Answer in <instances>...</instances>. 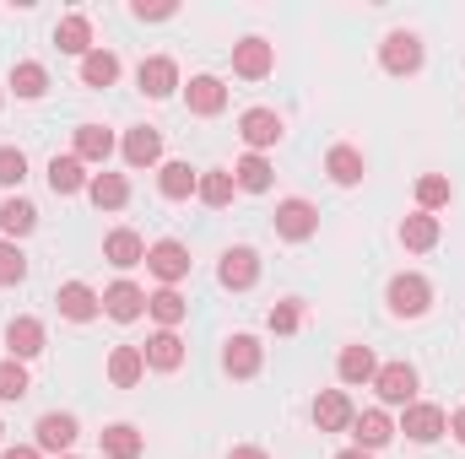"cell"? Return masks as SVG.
<instances>
[{
	"instance_id": "5b68a950",
	"label": "cell",
	"mask_w": 465,
	"mask_h": 459,
	"mask_svg": "<svg viewBox=\"0 0 465 459\" xmlns=\"http://www.w3.org/2000/svg\"><path fill=\"white\" fill-rule=\"evenodd\" d=\"M444 427H450V422H444V411H439V405H417V400H411L395 433H406L411 444H439V438H444Z\"/></svg>"
},
{
	"instance_id": "277c9868",
	"label": "cell",
	"mask_w": 465,
	"mask_h": 459,
	"mask_svg": "<svg viewBox=\"0 0 465 459\" xmlns=\"http://www.w3.org/2000/svg\"><path fill=\"white\" fill-rule=\"evenodd\" d=\"M373 389H379L384 405H411V395H417V367H411V362H384V367L373 373Z\"/></svg>"
},
{
	"instance_id": "bcb514c9",
	"label": "cell",
	"mask_w": 465,
	"mask_h": 459,
	"mask_svg": "<svg viewBox=\"0 0 465 459\" xmlns=\"http://www.w3.org/2000/svg\"><path fill=\"white\" fill-rule=\"evenodd\" d=\"M228 459H265V449H232Z\"/></svg>"
},
{
	"instance_id": "cb8c5ba5",
	"label": "cell",
	"mask_w": 465,
	"mask_h": 459,
	"mask_svg": "<svg viewBox=\"0 0 465 459\" xmlns=\"http://www.w3.org/2000/svg\"><path fill=\"white\" fill-rule=\"evenodd\" d=\"M87 195H93L98 211H119L130 200V184H124V173H93L87 179Z\"/></svg>"
},
{
	"instance_id": "4fadbf2b",
	"label": "cell",
	"mask_w": 465,
	"mask_h": 459,
	"mask_svg": "<svg viewBox=\"0 0 465 459\" xmlns=\"http://www.w3.org/2000/svg\"><path fill=\"white\" fill-rule=\"evenodd\" d=\"M76 416L71 411H49V416H38V449H49V454H65L71 444H76Z\"/></svg>"
},
{
	"instance_id": "4316f807",
	"label": "cell",
	"mask_w": 465,
	"mask_h": 459,
	"mask_svg": "<svg viewBox=\"0 0 465 459\" xmlns=\"http://www.w3.org/2000/svg\"><path fill=\"white\" fill-rule=\"evenodd\" d=\"M146 314H152V319H157L163 330H173V325H179V319L190 314V303L179 298V287H157V292L146 298Z\"/></svg>"
},
{
	"instance_id": "7dc6e473",
	"label": "cell",
	"mask_w": 465,
	"mask_h": 459,
	"mask_svg": "<svg viewBox=\"0 0 465 459\" xmlns=\"http://www.w3.org/2000/svg\"><path fill=\"white\" fill-rule=\"evenodd\" d=\"M336 459H368V454H362V449H347V454H336Z\"/></svg>"
},
{
	"instance_id": "83f0119b",
	"label": "cell",
	"mask_w": 465,
	"mask_h": 459,
	"mask_svg": "<svg viewBox=\"0 0 465 459\" xmlns=\"http://www.w3.org/2000/svg\"><path fill=\"white\" fill-rule=\"evenodd\" d=\"M141 373H146L141 346H114V356H109V378H114L119 389H135V384H141Z\"/></svg>"
},
{
	"instance_id": "9a60e30c",
	"label": "cell",
	"mask_w": 465,
	"mask_h": 459,
	"mask_svg": "<svg viewBox=\"0 0 465 459\" xmlns=\"http://www.w3.org/2000/svg\"><path fill=\"white\" fill-rule=\"evenodd\" d=\"M184 103H190V114L212 119V114H223V109H228V87H223L217 76H195V82L184 87Z\"/></svg>"
},
{
	"instance_id": "7a4b0ae2",
	"label": "cell",
	"mask_w": 465,
	"mask_h": 459,
	"mask_svg": "<svg viewBox=\"0 0 465 459\" xmlns=\"http://www.w3.org/2000/svg\"><path fill=\"white\" fill-rule=\"evenodd\" d=\"M146 270H152L163 287H179V281L190 276V249H184L179 238H163V243L146 249Z\"/></svg>"
},
{
	"instance_id": "6da1fadb",
	"label": "cell",
	"mask_w": 465,
	"mask_h": 459,
	"mask_svg": "<svg viewBox=\"0 0 465 459\" xmlns=\"http://www.w3.org/2000/svg\"><path fill=\"white\" fill-rule=\"evenodd\" d=\"M384 303H390V314H395V319H422V314H428V303H433V287H428L422 276H411V270H406V276H395V281H390Z\"/></svg>"
},
{
	"instance_id": "3957f363",
	"label": "cell",
	"mask_w": 465,
	"mask_h": 459,
	"mask_svg": "<svg viewBox=\"0 0 465 459\" xmlns=\"http://www.w3.org/2000/svg\"><path fill=\"white\" fill-rule=\"evenodd\" d=\"M379 60H384L390 76H417L422 71V38L417 33H390L384 49H379Z\"/></svg>"
},
{
	"instance_id": "836d02e7",
	"label": "cell",
	"mask_w": 465,
	"mask_h": 459,
	"mask_svg": "<svg viewBox=\"0 0 465 459\" xmlns=\"http://www.w3.org/2000/svg\"><path fill=\"white\" fill-rule=\"evenodd\" d=\"M141 433L130 427V422H114V427H104V454L109 459H141Z\"/></svg>"
},
{
	"instance_id": "4dcf8cb0",
	"label": "cell",
	"mask_w": 465,
	"mask_h": 459,
	"mask_svg": "<svg viewBox=\"0 0 465 459\" xmlns=\"http://www.w3.org/2000/svg\"><path fill=\"white\" fill-rule=\"evenodd\" d=\"M109 151H114V135L104 124H76V157L82 162H109Z\"/></svg>"
},
{
	"instance_id": "7402d4cb",
	"label": "cell",
	"mask_w": 465,
	"mask_h": 459,
	"mask_svg": "<svg viewBox=\"0 0 465 459\" xmlns=\"http://www.w3.org/2000/svg\"><path fill=\"white\" fill-rule=\"evenodd\" d=\"M325 173H331L341 190H351V184H362L368 162H362V151H357V146H331V157H325Z\"/></svg>"
},
{
	"instance_id": "ab89813d",
	"label": "cell",
	"mask_w": 465,
	"mask_h": 459,
	"mask_svg": "<svg viewBox=\"0 0 465 459\" xmlns=\"http://www.w3.org/2000/svg\"><path fill=\"white\" fill-rule=\"evenodd\" d=\"M22 395H27V367H22V362H0V400L16 405Z\"/></svg>"
},
{
	"instance_id": "52a82bcc",
	"label": "cell",
	"mask_w": 465,
	"mask_h": 459,
	"mask_svg": "<svg viewBox=\"0 0 465 459\" xmlns=\"http://www.w3.org/2000/svg\"><path fill=\"white\" fill-rule=\"evenodd\" d=\"M276 232H282L287 243H303V238L320 232V211H314L309 200H282V206H276Z\"/></svg>"
},
{
	"instance_id": "9c48e42d",
	"label": "cell",
	"mask_w": 465,
	"mask_h": 459,
	"mask_svg": "<svg viewBox=\"0 0 465 459\" xmlns=\"http://www.w3.org/2000/svg\"><path fill=\"white\" fill-rule=\"evenodd\" d=\"M351 400H347V389H320L314 395V427L320 433H347L351 427Z\"/></svg>"
},
{
	"instance_id": "c3c4849f",
	"label": "cell",
	"mask_w": 465,
	"mask_h": 459,
	"mask_svg": "<svg viewBox=\"0 0 465 459\" xmlns=\"http://www.w3.org/2000/svg\"><path fill=\"white\" fill-rule=\"evenodd\" d=\"M0 433H5V427H0Z\"/></svg>"
},
{
	"instance_id": "484cf974",
	"label": "cell",
	"mask_w": 465,
	"mask_h": 459,
	"mask_svg": "<svg viewBox=\"0 0 465 459\" xmlns=\"http://www.w3.org/2000/svg\"><path fill=\"white\" fill-rule=\"evenodd\" d=\"M157 184H163V195H168V200H190V195L201 190V173H195L190 162H163Z\"/></svg>"
},
{
	"instance_id": "f546056e",
	"label": "cell",
	"mask_w": 465,
	"mask_h": 459,
	"mask_svg": "<svg viewBox=\"0 0 465 459\" xmlns=\"http://www.w3.org/2000/svg\"><path fill=\"white\" fill-rule=\"evenodd\" d=\"M11 93H16V98H27V103H33V98H44V93H49V71H44L38 60L11 65Z\"/></svg>"
},
{
	"instance_id": "7c38bea8",
	"label": "cell",
	"mask_w": 465,
	"mask_h": 459,
	"mask_svg": "<svg viewBox=\"0 0 465 459\" xmlns=\"http://www.w3.org/2000/svg\"><path fill=\"white\" fill-rule=\"evenodd\" d=\"M54 303H60V314H65V319H76V325L98 319V308H104V298H98L87 281H65V287L54 292Z\"/></svg>"
},
{
	"instance_id": "44dd1931",
	"label": "cell",
	"mask_w": 465,
	"mask_h": 459,
	"mask_svg": "<svg viewBox=\"0 0 465 459\" xmlns=\"http://www.w3.org/2000/svg\"><path fill=\"white\" fill-rule=\"evenodd\" d=\"M157 157H163V135H157L152 124H135V130L124 135V162H130V168H152Z\"/></svg>"
},
{
	"instance_id": "f6af8a7d",
	"label": "cell",
	"mask_w": 465,
	"mask_h": 459,
	"mask_svg": "<svg viewBox=\"0 0 465 459\" xmlns=\"http://www.w3.org/2000/svg\"><path fill=\"white\" fill-rule=\"evenodd\" d=\"M450 433H455V438L465 444V411H455V416H450Z\"/></svg>"
},
{
	"instance_id": "e575fe53",
	"label": "cell",
	"mask_w": 465,
	"mask_h": 459,
	"mask_svg": "<svg viewBox=\"0 0 465 459\" xmlns=\"http://www.w3.org/2000/svg\"><path fill=\"white\" fill-rule=\"evenodd\" d=\"M401 243H406V249H417V254H422V249H433V243H439V217L411 211V217L401 222Z\"/></svg>"
},
{
	"instance_id": "1f68e13d",
	"label": "cell",
	"mask_w": 465,
	"mask_h": 459,
	"mask_svg": "<svg viewBox=\"0 0 465 459\" xmlns=\"http://www.w3.org/2000/svg\"><path fill=\"white\" fill-rule=\"evenodd\" d=\"M33 228H38V211H33V200H22V195H16V200H5V206H0V232H5L11 243H16V238H27Z\"/></svg>"
},
{
	"instance_id": "ffe728a7",
	"label": "cell",
	"mask_w": 465,
	"mask_h": 459,
	"mask_svg": "<svg viewBox=\"0 0 465 459\" xmlns=\"http://www.w3.org/2000/svg\"><path fill=\"white\" fill-rule=\"evenodd\" d=\"M141 356H146V367H157V373H173V367H184V341H179L173 330H157L152 341L141 346Z\"/></svg>"
},
{
	"instance_id": "ac0fdd59",
	"label": "cell",
	"mask_w": 465,
	"mask_h": 459,
	"mask_svg": "<svg viewBox=\"0 0 465 459\" xmlns=\"http://www.w3.org/2000/svg\"><path fill=\"white\" fill-rule=\"evenodd\" d=\"M351 438H357L362 454H368V449H384V444L395 438V422H390L384 411H362V416H351Z\"/></svg>"
},
{
	"instance_id": "30bf717a",
	"label": "cell",
	"mask_w": 465,
	"mask_h": 459,
	"mask_svg": "<svg viewBox=\"0 0 465 459\" xmlns=\"http://www.w3.org/2000/svg\"><path fill=\"white\" fill-rule=\"evenodd\" d=\"M271 65H276V54H271L265 38H243V44H232V71H238L243 82H265Z\"/></svg>"
},
{
	"instance_id": "7bdbcfd3",
	"label": "cell",
	"mask_w": 465,
	"mask_h": 459,
	"mask_svg": "<svg viewBox=\"0 0 465 459\" xmlns=\"http://www.w3.org/2000/svg\"><path fill=\"white\" fill-rule=\"evenodd\" d=\"M130 11H135L141 22H168V16H173V5H168V0H157V5H146V0H135Z\"/></svg>"
},
{
	"instance_id": "b9f144b4",
	"label": "cell",
	"mask_w": 465,
	"mask_h": 459,
	"mask_svg": "<svg viewBox=\"0 0 465 459\" xmlns=\"http://www.w3.org/2000/svg\"><path fill=\"white\" fill-rule=\"evenodd\" d=\"M265 325H271V330H276V336H292V330H298V325H303V308H298V303H276V308H271V319H265Z\"/></svg>"
},
{
	"instance_id": "60d3db41",
	"label": "cell",
	"mask_w": 465,
	"mask_h": 459,
	"mask_svg": "<svg viewBox=\"0 0 465 459\" xmlns=\"http://www.w3.org/2000/svg\"><path fill=\"white\" fill-rule=\"evenodd\" d=\"M22 179H27V157H22L16 146H0V184H5V190H16Z\"/></svg>"
},
{
	"instance_id": "5bb4252c",
	"label": "cell",
	"mask_w": 465,
	"mask_h": 459,
	"mask_svg": "<svg viewBox=\"0 0 465 459\" xmlns=\"http://www.w3.org/2000/svg\"><path fill=\"white\" fill-rule=\"evenodd\" d=\"M104 314H109V319H119V325L141 319V314H146V292H141L135 281H114V287L104 292Z\"/></svg>"
},
{
	"instance_id": "8d00e7d4",
	"label": "cell",
	"mask_w": 465,
	"mask_h": 459,
	"mask_svg": "<svg viewBox=\"0 0 465 459\" xmlns=\"http://www.w3.org/2000/svg\"><path fill=\"white\" fill-rule=\"evenodd\" d=\"M232 190H238V184H232L228 168H212V173H201V190H195V195H201L212 211H223V206L232 200Z\"/></svg>"
},
{
	"instance_id": "d4e9b609",
	"label": "cell",
	"mask_w": 465,
	"mask_h": 459,
	"mask_svg": "<svg viewBox=\"0 0 465 459\" xmlns=\"http://www.w3.org/2000/svg\"><path fill=\"white\" fill-rule=\"evenodd\" d=\"M271 173H276V168H271L260 151H249V157H238L232 184H238V190H249V195H265V190H271Z\"/></svg>"
},
{
	"instance_id": "ba28073f",
	"label": "cell",
	"mask_w": 465,
	"mask_h": 459,
	"mask_svg": "<svg viewBox=\"0 0 465 459\" xmlns=\"http://www.w3.org/2000/svg\"><path fill=\"white\" fill-rule=\"evenodd\" d=\"M217 281H223L228 292H249V287L260 281V254H254V249H228L223 265H217Z\"/></svg>"
},
{
	"instance_id": "f1b7e54d",
	"label": "cell",
	"mask_w": 465,
	"mask_h": 459,
	"mask_svg": "<svg viewBox=\"0 0 465 459\" xmlns=\"http://www.w3.org/2000/svg\"><path fill=\"white\" fill-rule=\"evenodd\" d=\"M54 44H60L65 54H82V60H87V54H93V22H87V16H65V22L54 27Z\"/></svg>"
},
{
	"instance_id": "8992f818",
	"label": "cell",
	"mask_w": 465,
	"mask_h": 459,
	"mask_svg": "<svg viewBox=\"0 0 465 459\" xmlns=\"http://www.w3.org/2000/svg\"><path fill=\"white\" fill-rule=\"evenodd\" d=\"M238 135H243V146H249V151H260V157H265V146H276V141H282V114H276V109H249V114L238 119Z\"/></svg>"
},
{
	"instance_id": "8fae6325",
	"label": "cell",
	"mask_w": 465,
	"mask_h": 459,
	"mask_svg": "<svg viewBox=\"0 0 465 459\" xmlns=\"http://www.w3.org/2000/svg\"><path fill=\"white\" fill-rule=\"evenodd\" d=\"M135 82H141L146 98H173V87H179V65H173L168 54H152V60H141Z\"/></svg>"
},
{
	"instance_id": "603a6c76",
	"label": "cell",
	"mask_w": 465,
	"mask_h": 459,
	"mask_svg": "<svg viewBox=\"0 0 465 459\" xmlns=\"http://www.w3.org/2000/svg\"><path fill=\"white\" fill-rule=\"evenodd\" d=\"M49 190L54 195H76V190H87V162L71 151V157H54L49 162Z\"/></svg>"
},
{
	"instance_id": "f35d334b",
	"label": "cell",
	"mask_w": 465,
	"mask_h": 459,
	"mask_svg": "<svg viewBox=\"0 0 465 459\" xmlns=\"http://www.w3.org/2000/svg\"><path fill=\"white\" fill-rule=\"evenodd\" d=\"M16 281H27V254L11 238H0V287H16Z\"/></svg>"
},
{
	"instance_id": "d590c367",
	"label": "cell",
	"mask_w": 465,
	"mask_h": 459,
	"mask_svg": "<svg viewBox=\"0 0 465 459\" xmlns=\"http://www.w3.org/2000/svg\"><path fill=\"white\" fill-rule=\"evenodd\" d=\"M82 82H87V87H98V93H104V87H114V82H119V60L109 54V49H93V54L82 60Z\"/></svg>"
},
{
	"instance_id": "e0dca14e",
	"label": "cell",
	"mask_w": 465,
	"mask_h": 459,
	"mask_svg": "<svg viewBox=\"0 0 465 459\" xmlns=\"http://www.w3.org/2000/svg\"><path fill=\"white\" fill-rule=\"evenodd\" d=\"M104 259H109V265H119V270H130V265H146V243H141V232L114 228L109 238H104Z\"/></svg>"
},
{
	"instance_id": "74e56055",
	"label": "cell",
	"mask_w": 465,
	"mask_h": 459,
	"mask_svg": "<svg viewBox=\"0 0 465 459\" xmlns=\"http://www.w3.org/2000/svg\"><path fill=\"white\" fill-rule=\"evenodd\" d=\"M450 195H455V190H450L444 173H422V179H417V206H422L428 217H433L439 206H450Z\"/></svg>"
},
{
	"instance_id": "d6986e66",
	"label": "cell",
	"mask_w": 465,
	"mask_h": 459,
	"mask_svg": "<svg viewBox=\"0 0 465 459\" xmlns=\"http://www.w3.org/2000/svg\"><path fill=\"white\" fill-rule=\"evenodd\" d=\"M5 346H11V362L38 356V351H44V325H38V319H27V314H22V319H11V325H5Z\"/></svg>"
},
{
	"instance_id": "2e32d148",
	"label": "cell",
	"mask_w": 465,
	"mask_h": 459,
	"mask_svg": "<svg viewBox=\"0 0 465 459\" xmlns=\"http://www.w3.org/2000/svg\"><path fill=\"white\" fill-rule=\"evenodd\" d=\"M260 362H265V351H260L254 336H232V341L223 346V367H228L232 378H254V373H260Z\"/></svg>"
},
{
	"instance_id": "d6a6232c",
	"label": "cell",
	"mask_w": 465,
	"mask_h": 459,
	"mask_svg": "<svg viewBox=\"0 0 465 459\" xmlns=\"http://www.w3.org/2000/svg\"><path fill=\"white\" fill-rule=\"evenodd\" d=\"M336 373H341V384H373L379 362H373V351H368V346H347V351H341V362H336Z\"/></svg>"
},
{
	"instance_id": "ee69618b",
	"label": "cell",
	"mask_w": 465,
	"mask_h": 459,
	"mask_svg": "<svg viewBox=\"0 0 465 459\" xmlns=\"http://www.w3.org/2000/svg\"><path fill=\"white\" fill-rule=\"evenodd\" d=\"M0 459H44V454H38V444H16V449H5Z\"/></svg>"
}]
</instances>
